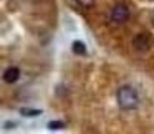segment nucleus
Masks as SVG:
<instances>
[{
    "label": "nucleus",
    "instance_id": "nucleus-2",
    "mask_svg": "<svg viewBox=\"0 0 154 134\" xmlns=\"http://www.w3.org/2000/svg\"><path fill=\"white\" fill-rule=\"evenodd\" d=\"M111 20L118 25H123L129 20V8L123 4H118L111 8Z\"/></svg>",
    "mask_w": 154,
    "mask_h": 134
},
{
    "label": "nucleus",
    "instance_id": "nucleus-9",
    "mask_svg": "<svg viewBox=\"0 0 154 134\" xmlns=\"http://www.w3.org/2000/svg\"><path fill=\"white\" fill-rule=\"evenodd\" d=\"M152 25H154V14H152Z\"/></svg>",
    "mask_w": 154,
    "mask_h": 134
},
{
    "label": "nucleus",
    "instance_id": "nucleus-5",
    "mask_svg": "<svg viewBox=\"0 0 154 134\" xmlns=\"http://www.w3.org/2000/svg\"><path fill=\"white\" fill-rule=\"evenodd\" d=\"M71 50L76 55H86V47H85V43L80 40H75L73 43H71Z\"/></svg>",
    "mask_w": 154,
    "mask_h": 134
},
{
    "label": "nucleus",
    "instance_id": "nucleus-4",
    "mask_svg": "<svg viewBox=\"0 0 154 134\" xmlns=\"http://www.w3.org/2000/svg\"><path fill=\"white\" fill-rule=\"evenodd\" d=\"M20 78V70L17 66H10L4 71V81L5 83H15Z\"/></svg>",
    "mask_w": 154,
    "mask_h": 134
},
{
    "label": "nucleus",
    "instance_id": "nucleus-3",
    "mask_svg": "<svg viewBox=\"0 0 154 134\" xmlns=\"http://www.w3.org/2000/svg\"><path fill=\"white\" fill-rule=\"evenodd\" d=\"M152 45V35L147 33V32H141L134 37L133 40V47L136 48L137 51H147Z\"/></svg>",
    "mask_w": 154,
    "mask_h": 134
},
{
    "label": "nucleus",
    "instance_id": "nucleus-7",
    "mask_svg": "<svg viewBox=\"0 0 154 134\" xmlns=\"http://www.w3.org/2000/svg\"><path fill=\"white\" fill-rule=\"evenodd\" d=\"M48 127L53 129V131H57V129L65 127V123H63V121H51V123H48Z\"/></svg>",
    "mask_w": 154,
    "mask_h": 134
},
{
    "label": "nucleus",
    "instance_id": "nucleus-8",
    "mask_svg": "<svg viewBox=\"0 0 154 134\" xmlns=\"http://www.w3.org/2000/svg\"><path fill=\"white\" fill-rule=\"evenodd\" d=\"M76 2L81 5V7L90 8V7H93V5H94V2H96V0H76Z\"/></svg>",
    "mask_w": 154,
    "mask_h": 134
},
{
    "label": "nucleus",
    "instance_id": "nucleus-6",
    "mask_svg": "<svg viewBox=\"0 0 154 134\" xmlns=\"http://www.w3.org/2000/svg\"><path fill=\"white\" fill-rule=\"evenodd\" d=\"M20 113L23 114V116L32 117V116H40V114H42V109H27V108H23Z\"/></svg>",
    "mask_w": 154,
    "mask_h": 134
},
{
    "label": "nucleus",
    "instance_id": "nucleus-1",
    "mask_svg": "<svg viewBox=\"0 0 154 134\" xmlns=\"http://www.w3.org/2000/svg\"><path fill=\"white\" fill-rule=\"evenodd\" d=\"M116 99H118V104H119L121 109H126V111L134 109L139 104V98H137L136 90L131 86H121L116 93Z\"/></svg>",
    "mask_w": 154,
    "mask_h": 134
}]
</instances>
